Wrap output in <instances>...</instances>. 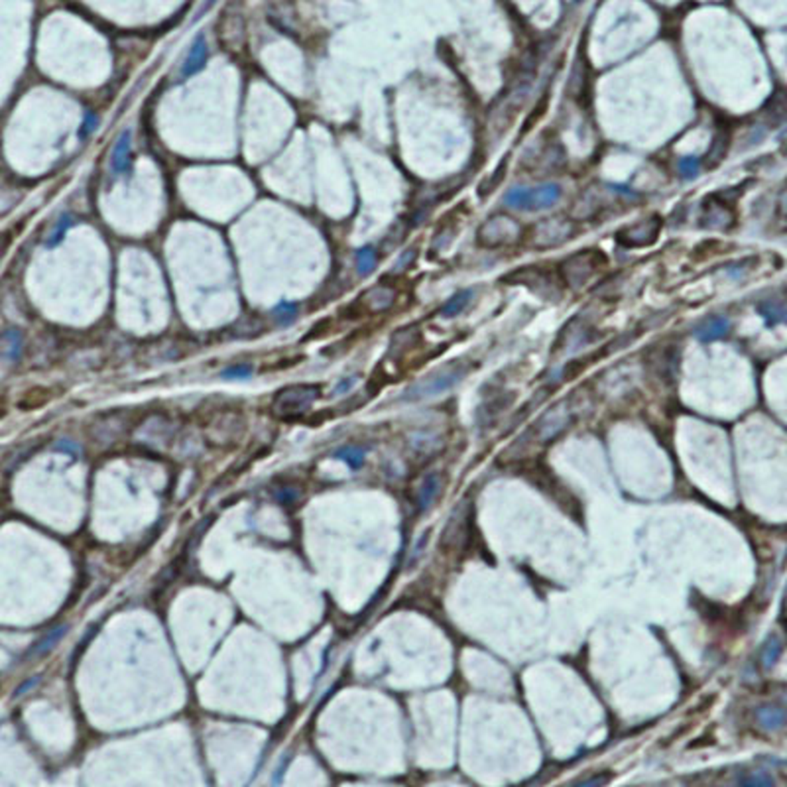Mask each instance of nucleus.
I'll return each instance as SVG.
<instances>
[{
    "instance_id": "nucleus-1",
    "label": "nucleus",
    "mask_w": 787,
    "mask_h": 787,
    "mask_svg": "<svg viewBox=\"0 0 787 787\" xmlns=\"http://www.w3.org/2000/svg\"><path fill=\"white\" fill-rule=\"evenodd\" d=\"M467 372H469V368L463 362H451L447 366L431 372L429 376L421 378L414 386H410L402 398H404L405 402H417V400H426V398L439 396V394L451 390L455 384H459L465 378Z\"/></svg>"
},
{
    "instance_id": "nucleus-2",
    "label": "nucleus",
    "mask_w": 787,
    "mask_h": 787,
    "mask_svg": "<svg viewBox=\"0 0 787 787\" xmlns=\"http://www.w3.org/2000/svg\"><path fill=\"white\" fill-rule=\"evenodd\" d=\"M321 396V388L315 384H294L276 394L272 402V414L282 419L303 416L311 404Z\"/></svg>"
},
{
    "instance_id": "nucleus-3",
    "label": "nucleus",
    "mask_w": 787,
    "mask_h": 787,
    "mask_svg": "<svg viewBox=\"0 0 787 787\" xmlns=\"http://www.w3.org/2000/svg\"><path fill=\"white\" fill-rule=\"evenodd\" d=\"M561 199V187L557 183H546L537 187H514L504 195V203L518 211H541L553 207Z\"/></svg>"
},
{
    "instance_id": "nucleus-4",
    "label": "nucleus",
    "mask_w": 787,
    "mask_h": 787,
    "mask_svg": "<svg viewBox=\"0 0 787 787\" xmlns=\"http://www.w3.org/2000/svg\"><path fill=\"white\" fill-rule=\"evenodd\" d=\"M522 225L512 217L498 213L488 220H484L479 234H477V241L481 246L486 248H498V246H510L522 239Z\"/></svg>"
},
{
    "instance_id": "nucleus-5",
    "label": "nucleus",
    "mask_w": 787,
    "mask_h": 787,
    "mask_svg": "<svg viewBox=\"0 0 787 787\" xmlns=\"http://www.w3.org/2000/svg\"><path fill=\"white\" fill-rule=\"evenodd\" d=\"M604 266H606V258H604L602 252L583 250L561 264L559 272H561V278H563L565 284L571 285V287H580Z\"/></svg>"
},
{
    "instance_id": "nucleus-6",
    "label": "nucleus",
    "mask_w": 787,
    "mask_h": 787,
    "mask_svg": "<svg viewBox=\"0 0 787 787\" xmlns=\"http://www.w3.org/2000/svg\"><path fill=\"white\" fill-rule=\"evenodd\" d=\"M661 230V219L659 217H650V219L640 220L636 225H628L616 232V241L620 246L626 248H642L650 246L657 241Z\"/></svg>"
},
{
    "instance_id": "nucleus-7",
    "label": "nucleus",
    "mask_w": 787,
    "mask_h": 787,
    "mask_svg": "<svg viewBox=\"0 0 787 787\" xmlns=\"http://www.w3.org/2000/svg\"><path fill=\"white\" fill-rule=\"evenodd\" d=\"M573 223L565 219H546L541 220L534 232V244L537 248H555L563 242L573 239Z\"/></svg>"
},
{
    "instance_id": "nucleus-8",
    "label": "nucleus",
    "mask_w": 787,
    "mask_h": 787,
    "mask_svg": "<svg viewBox=\"0 0 787 787\" xmlns=\"http://www.w3.org/2000/svg\"><path fill=\"white\" fill-rule=\"evenodd\" d=\"M207 55H209L207 40H205L203 33H199L195 40H193L191 47H189V54H187L186 61H183V67H181V77L187 79V77L199 73V71L205 67V63H207Z\"/></svg>"
},
{
    "instance_id": "nucleus-9",
    "label": "nucleus",
    "mask_w": 787,
    "mask_h": 787,
    "mask_svg": "<svg viewBox=\"0 0 787 787\" xmlns=\"http://www.w3.org/2000/svg\"><path fill=\"white\" fill-rule=\"evenodd\" d=\"M130 152H132V130H124L119 136V140L114 144V150L110 156V167H112V174L121 175L128 170L130 165Z\"/></svg>"
},
{
    "instance_id": "nucleus-10",
    "label": "nucleus",
    "mask_w": 787,
    "mask_h": 787,
    "mask_svg": "<svg viewBox=\"0 0 787 787\" xmlns=\"http://www.w3.org/2000/svg\"><path fill=\"white\" fill-rule=\"evenodd\" d=\"M728 331H730V321L726 317L717 315V317L705 319L700 325H697L695 337L703 340V343H712V340H719L724 335H728Z\"/></svg>"
},
{
    "instance_id": "nucleus-11",
    "label": "nucleus",
    "mask_w": 787,
    "mask_h": 787,
    "mask_svg": "<svg viewBox=\"0 0 787 787\" xmlns=\"http://www.w3.org/2000/svg\"><path fill=\"white\" fill-rule=\"evenodd\" d=\"M361 299L370 313H380V311H386L388 307L394 306L396 294H394L392 287L376 285V287H372V290H368L366 294L362 295Z\"/></svg>"
},
{
    "instance_id": "nucleus-12",
    "label": "nucleus",
    "mask_w": 787,
    "mask_h": 787,
    "mask_svg": "<svg viewBox=\"0 0 787 787\" xmlns=\"http://www.w3.org/2000/svg\"><path fill=\"white\" fill-rule=\"evenodd\" d=\"M22 352V335L18 329H6L2 335V359L6 364H14Z\"/></svg>"
},
{
    "instance_id": "nucleus-13",
    "label": "nucleus",
    "mask_w": 787,
    "mask_h": 787,
    "mask_svg": "<svg viewBox=\"0 0 787 787\" xmlns=\"http://www.w3.org/2000/svg\"><path fill=\"white\" fill-rule=\"evenodd\" d=\"M705 227L709 229H726L733 220V213L726 209V203H712L707 205V213H705Z\"/></svg>"
},
{
    "instance_id": "nucleus-14",
    "label": "nucleus",
    "mask_w": 787,
    "mask_h": 787,
    "mask_svg": "<svg viewBox=\"0 0 787 787\" xmlns=\"http://www.w3.org/2000/svg\"><path fill=\"white\" fill-rule=\"evenodd\" d=\"M756 717H758V722L767 730H777V728L787 724V712L779 707H772V705L760 707Z\"/></svg>"
},
{
    "instance_id": "nucleus-15",
    "label": "nucleus",
    "mask_w": 787,
    "mask_h": 787,
    "mask_svg": "<svg viewBox=\"0 0 787 787\" xmlns=\"http://www.w3.org/2000/svg\"><path fill=\"white\" fill-rule=\"evenodd\" d=\"M67 630H69V626L67 624H63V626H57L55 630H52L50 634H45L40 642H36V644L28 650V654H26V657H40L44 656V654H47L52 647H54L63 636L67 634Z\"/></svg>"
},
{
    "instance_id": "nucleus-16",
    "label": "nucleus",
    "mask_w": 787,
    "mask_h": 787,
    "mask_svg": "<svg viewBox=\"0 0 787 787\" xmlns=\"http://www.w3.org/2000/svg\"><path fill=\"white\" fill-rule=\"evenodd\" d=\"M758 313L765 319L767 325H779L787 321V307L781 301H774V299L762 301L758 306Z\"/></svg>"
},
{
    "instance_id": "nucleus-17",
    "label": "nucleus",
    "mask_w": 787,
    "mask_h": 787,
    "mask_svg": "<svg viewBox=\"0 0 787 787\" xmlns=\"http://www.w3.org/2000/svg\"><path fill=\"white\" fill-rule=\"evenodd\" d=\"M437 492H439V477L435 472H433V474H427L426 481L421 484V488L417 492V504H419V510H427V508L433 504V500H435Z\"/></svg>"
},
{
    "instance_id": "nucleus-18",
    "label": "nucleus",
    "mask_w": 787,
    "mask_h": 787,
    "mask_svg": "<svg viewBox=\"0 0 787 787\" xmlns=\"http://www.w3.org/2000/svg\"><path fill=\"white\" fill-rule=\"evenodd\" d=\"M470 299H472V292H470V290L457 292V294L449 299L445 306L441 307V315H443V317H455V315H459L460 311L467 309V306L470 303Z\"/></svg>"
},
{
    "instance_id": "nucleus-19",
    "label": "nucleus",
    "mask_w": 787,
    "mask_h": 787,
    "mask_svg": "<svg viewBox=\"0 0 787 787\" xmlns=\"http://www.w3.org/2000/svg\"><path fill=\"white\" fill-rule=\"evenodd\" d=\"M335 457L340 460H345L349 467L352 469H361L366 459V449L362 447H343L335 453Z\"/></svg>"
},
{
    "instance_id": "nucleus-20",
    "label": "nucleus",
    "mask_w": 787,
    "mask_h": 787,
    "mask_svg": "<svg viewBox=\"0 0 787 787\" xmlns=\"http://www.w3.org/2000/svg\"><path fill=\"white\" fill-rule=\"evenodd\" d=\"M73 225V219H71V215H61L59 217V220H57V225H55V229L50 232V237L45 239V246L47 248H55L59 242L63 241V237L67 234V230H69V227Z\"/></svg>"
},
{
    "instance_id": "nucleus-21",
    "label": "nucleus",
    "mask_w": 787,
    "mask_h": 787,
    "mask_svg": "<svg viewBox=\"0 0 787 787\" xmlns=\"http://www.w3.org/2000/svg\"><path fill=\"white\" fill-rule=\"evenodd\" d=\"M376 266V252L372 246H364L357 252V272L361 276H368Z\"/></svg>"
},
{
    "instance_id": "nucleus-22",
    "label": "nucleus",
    "mask_w": 787,
    "mask_h": 787,
    "mask_svg": "<svg viewBox=\"0 0 787 787\" xmlns=\"http://www.w3.org/2000/svg\"><path fill=\"white\" fill-rule=\"evenodd\" d=\"M273 317H276V321L280 325H290L297 317V306L290 303V301H282V303H278V307L273 309Z\"/></svg>"
},
{
    "instance_id": "nucleus-23",
    "label": "nucleus",
    "mask_w": 787,
    "mask_h": 787,
    "mask_svg": "<svg viewBox=\"0 0 787 787\" xmlns=\"http://www.w3.org/2000/svg\"><path fill=\"white\" fill-rule=\"evenodd\" d=\"M781 656V642L777 638H770L762 650V661L765 667L776 666V661Z\"/></svg>"
},
{
    "instance_id": "nucleus-24",
    "label": "nucleus",
    "mask_w": 787,
    "mask_h": 787,
    "mask_svg": "<svg viewBox=\"0 0 787 787\" xmlns=\"http://www.w3.org/2000/svg\"><path fill=\"white\" fill-rule=\"evenodd\" d=\"M699 160L693 158V156H687V158L679 160V174H681L683 179H695L699 175Z\"/></svg>"
},
{
    "instance_id": "nucleus-25",
    "label": "nucleus",
    "mask_w": 787,
    "mask_h": 787,
    "mask_svg": "<svg viewBox=\"0 0 787 787\" xmlns=\"http://www.w3.org/2000/svg\"><path fill=\"white\" fill-rule=\"evenodd\" d=\"M726 148H728V134H724V132L717 134V138H714V142H712L711 152H709V160H711L712 164L721 162L722 156L726 152Z\"/></svg>"
},
{
    "instance_id": "nucleus-26",
    "label": "nucleus",
    "mask_w": 787,
    "mask_h": 787,
    "mask_svg": "<svg viewBox=\"0 0 787 787\" xmlns=\"http://www.w3.org/2000/svg\"><path fill=\"white\" fill-rule=\"evenodd\" d=\"M742 787H776L774 779L767 774H750L742 779Z\"/></svg>"
},
{
    "instance_id": "nucleus-27",
    "label": "nucleus",
    "mask_w": 787,
    "mask_h": 787,
    "mask_svg": "<svg viewBox=\"0 0 787 787\" xmlns=\"http://www.w3.org/2000/svg\"><path fill=\"white\" fill-rule=\"evenodd\" d=\"M252 374V366H248V364H237V366H230V368H225V370L220 372V376L223 378H229V380H234V378H248Z\"/></svg>"
},
{
    "instance_id": "nucleus-28",
    "label": "nucleus",
    "mask_w": 787,
    "mask_h": 787,
    "mask_svg": "<svg viewBox=\"0 0 787 787\" xmlns=\"http://www.w3.org/2000/svg\"><path fill=\"white\" fill-rule=\"evenodd\" d=\"M506 165H508V164H506V160H504L502 164L498 165V170L494 172V179H492V177H490L488 181H484V183H482V186H481V195H486L488 191H492L494 187H496V186H498V183H500V181H502L504 172H506Z\"/></svg>"
},
{
    "instance_id": "nucleus-29",
    "label": "nucleus",
    "mask_w": 787,
    "mask_h": 787,
    "mask_svg": "<svg viewBox=\"0 0 787 787\" xmlns=\"http://www.w3.org/2000/svg\"><path fill=\"white\" fill-rule=\"evenodd\" d=\"M97 124H98L97 114H95L93 110H87V112H85V121H83V126H81V130H79V138H87L91 132H95Z\"/></svg>"
},
{
    "instance_id": "nucleus-30",
    "label": "nucleus",
    "mask_w": 787,
    "mask_h": 787,
    "mask_svg": "<svg viewBox=\"0 0 787 787\" xmlns=\"http://www.w3.org/2000/svg\"><path fill=\"white\" fill-rule=\"evenodd\" d=\"M608 781H610V774H599V776H592L589 777V779L579 781V784H575V786L571 787H604Z\"/></svg>"
},
{
    "instance_id": "nucleus-31",
    "label": "nucleus",
    "mask_w": 787,
    "mask_h": 787,
    "mask_svg": "<svg viewBox=\"0 0 787 787\" xmlns=\"http://www.w3.org/2000/svg\"><path fill=\"white\" fill-rule=\"evenodd\" d=\"M354 384H357V376H350L349 380H343V382H340L339 386L335 388V394L339 396V394L349 392V390H350V388H352V386H354Z\"/></svg>"
},
{
    "instance_id": "nucleus-32",
    "label": "nucleus",
    "mask_w": 787,
    "mask_h": 787,
    "mask_svg": "<svg viewBox=\"0 0 787 787\" xmlns=\"http://www.w3.org/2000/svg\"><path fill=\"white\" fill-rule=\"evenodd\" d=\"M38 681H40V677L28 679V683H24L22 687H18L16 691H14V697H20V695H24L26 691H30V689L36 687V685H38Z\"/></svg>"
},
{
    "instance_id": "nucleus-33",
    "label": "nucleus",
    "mask_w": 787,
    "mask_h": 787,
    "mask_svg": "<svg viewBox=\"0 0 787 787\" xmlns=\"http://www.w3.org/2000/svg\"><path fill=\"white\" fill-rule=\"evenodd\" d=\"M287 762H290V760H287V758H285L284 762H282V764H280V767H278V772H276V774H273V781H272V784H273V787H278V786H280V781H282V777H284V774H285V767H287Z\"/></svg>"
},
{
    "instance_id": "nucleus-34",
    "label": "nucleus",
    "mask_w": 787,
    "mask_h": 787,
    "mask_svg": "<svg viewBox=\"0 0 787 787\" xmlns=\"http://www.w3.org/2000/svg\"><path fill=\"white\" fill-rule=\"evenodd\" d=\"M414 258H416V252H414V250H407V252H405V254H404V256L400 258V262L396 264V270H404L405 264L412 262Z\"/></svg>"
},
{
    "instance_id": "nucleus-35",
    "label": "nucleus",
    "mask_w": 787,
    "mask_h": 787,
    "mask_svg": "<svg viewBox=\"0 0 787 787\" xmlns=\"http://www.w3.org/2000/svg\"><path fill=\"white\" fill-rule=\"evenodd\" d=\"M57 449H59V451H67V453H77V451H79V447H77L75 443H71V441H59V443H57Z\"/></svg>"
}]
</instances>
